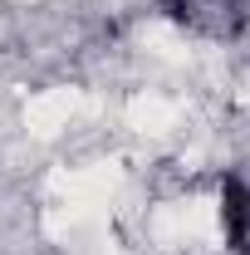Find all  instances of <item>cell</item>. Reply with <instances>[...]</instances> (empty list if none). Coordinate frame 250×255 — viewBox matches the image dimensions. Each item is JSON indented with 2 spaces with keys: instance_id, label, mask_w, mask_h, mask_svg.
Wrapping results in <instances>:
<instances>
[{
  "instance_id": "1",
  "label": "cell",
  "mask_w": 250,
  "mask_h": 255,
  "mask_svg": "<svg viewBox=\"0 0 250 255\" xmlns=\"http://www.w3.org/2000/svg\"><path fill=\"white\" fill-rule=\"evenodd\" d=\"M221 226L226 246L236 255H250V187L241 177H221Z\"/></svg>"
}]
</instances>
